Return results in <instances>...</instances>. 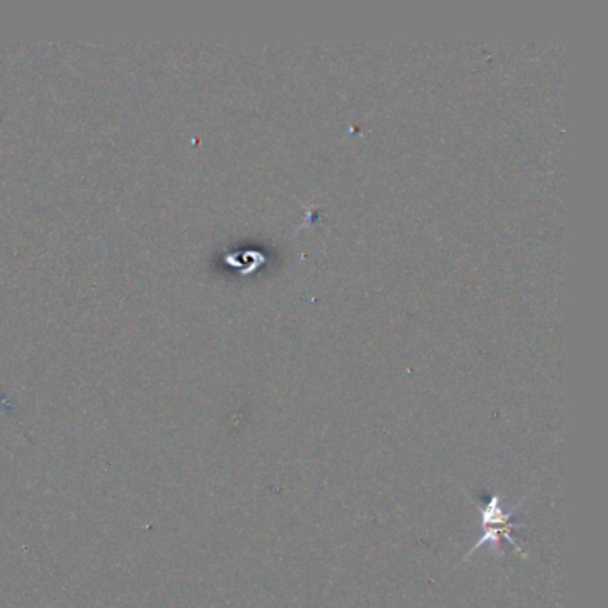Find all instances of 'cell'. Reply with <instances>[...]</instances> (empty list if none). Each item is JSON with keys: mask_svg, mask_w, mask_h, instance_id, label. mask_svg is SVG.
Returning <instances> with one entry per match:
<instances>
[{"mask_svg": "<svg viewBox=\"0 0 608 608\" xmlns=\"http://www.w3.org/2000/svg\"><path fill=\"white\" fill-rule=\"evenodd\" d=\"M519 512V507H516L514 510H507L503 505H501V500L498 494H492L489 498V501L480 509V528H482V534L478 538V541L474 542L473 547L470 549V553H466L464 558H470L473 553H476L480 549V546H485V544H492L500 549V542L501 539L503 541L509 542L519 555L525 557V551L523 547L514 541L512 538V530L514 528H523L521 523H516V516Z\"/></svg>", "mask_w": 608, "mask_h": 608, "instance_id": "6da1fadb", "label": "cell"}]
</instances>
